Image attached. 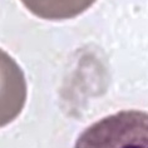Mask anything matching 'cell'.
Masks as SVG:
<instances>
[{
	"instance_id": "obj_2",
	"label": "cell",
	"mask_w": 148,
	"mask_h": 148,
	"mask_svg": "<svg viewBox=\"0 0 148 148\" xmlns=\"http://www.w3.org/2000/svg\"><path fill=\"white\" fill-rule=\"evenodd\" d=\"M32 14L45 20H65L78 16L97 0H20Z\"/></svg>"
},
{
	"instance_id": "obj_1",
	"label": "cell",
	"mask_w": 148,
	"mask_h": 148,
	"mask_svg": "<svg viewBox=\"0 0 148 148\" xmlns=\"http://www.w3.org/2000/svg\"><path fill=\"white\" fill-rule=\"evenodd\" d=\"M28 88L23 70L0 49V128L16 119L27 102Z\"/></svg>"
}]
</instances>
